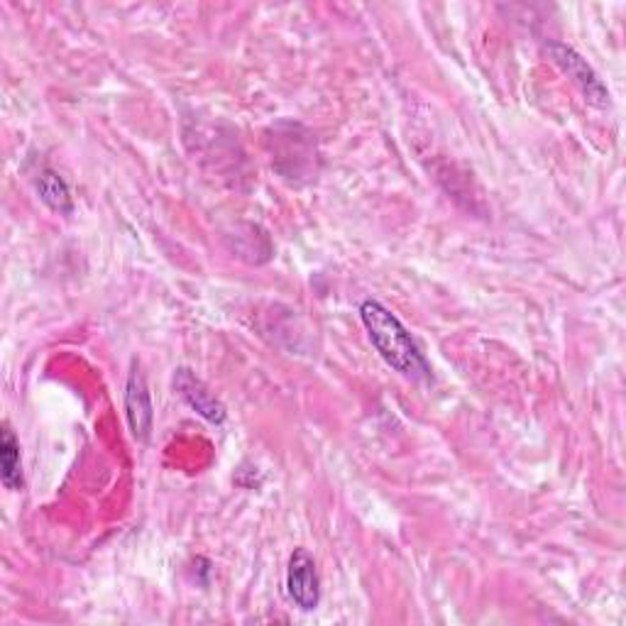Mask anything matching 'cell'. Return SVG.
I'll list each match as a JSON object with an SVG mask.
<instances>
[{
	"mask_svg": "<svg viewBox=\"0 0 626 626\" xmlns=\"http://www.w3.org/2000/svg\"><path fill=\"white\" fill-rule=\"evenodd\" d=\"M546 50L551 54V60L563 69V74L571 79L580 91H583V96L593 103V106H599V108L609 106L607 86L602 84V79L595 74V69L590 66L583 56L563 42H549Z\"/></svg>",
	"mask_w": 626,
	"mask_h": 626,
	"instance_id": "cell-2",
	"label": "cell"
},
{
	"mask_svg": "<svg viewBox=\"0 0 626 626\" xmlns=\"http://www.w3.org/2000/svg\"><path fill=\"white\" fill-rule=\"evenodd\" d=\"M286 593L294 605L304 612H313L321 602V580L316 561L306 549H296L286 567Z\"/></svg>",
	"mask_w": 626,
	"mask_h": 626,
	"instance_id": "cell-3",
	"label": "cell"
},
{
	"mask_svg": "<svg viewBox=\"0 0 626 626\" xmlns=\"http://www.w3.org/2000/svg\"><path fill=\"white\" fill-rule=\"evenodd\" d=\"M174 389H177L179 397L189 404V407L204 416L206 421L211 424H223L226 421V407L220 404L204 382L196 377L189 367H179L177 373H174Z\"/></svg>",
	"mask_w": 626,
	"mask_h": 626,
	"instance_id": "cell-5",
	"label": "cell"
},
{
	"mask_svg": "<svg viewBox=\"0 0 626 626\" xmlns=\"http://www.w3.org/2000/svg\"><path fill=\"white\" fill-rule=\"evenodd\" d=\"M0 482L10 492H20L22 484H25V480H22L20 440L8 424H3V431H0Z\"/></svg>",
	"mask_w": 626,
	"mask_h": 626,
	"instance_id": "cell-6",
	"label": "cell"
},
{
	"mask_svg": "<svg viewBox=\"0 0 626 626\" xmlns=\"http://www.w3.org/2000/svg\"><path fill=\"white\" fill-rule=\"evenodd\" d=\"M125 414H127V424H131L133 436L145 444V440L149 438V434H153L155 411H153V399H149L147 382H145L143 373L137 367H133L131 377H127Z\"/></svg>",
	"mask_w": 626,
	"mask_h": 626,
	"instance_id": "cell-4",
	"label": "cell"
},
{
	"mask_svg": "<svg viewBox=\"0 0 626 626\" xmlns=\"http://www.w3.org/2000/svg\"><path fill=\"white\" fill-rule=\"evenodd\" d=\"M34 189H38L42 204L48 206L50 211L60 213V216H69L74 211L72 191H69L66 181L54 169L50 167L40 169L38 177H34Z\"/></svg>",
	"mask_w": 626,
	"mask_h": 626,
	"instance_id": "cell-7",
	"label": "cell"
},
{
	"mask_svg": "<svg viewBox=\"0 0 626 626\" xmlns=\"http://www.w3.org/2000/svg\"><path fill=\"white\" fill-rule=\"evenodd\" d=\"M363 326L369 335V343L382 355L392 369H397L401 377L411 382L431 379V365L426 363L421 347L416 345L411 333L404 328V323L394 313L375 299H365L361 304Z\"/></svg>",
	"mask_w": 626,
	"mask_h": 626,
	"instance_id": "cell-1",
	"label": "cell"
}]
</instances>
